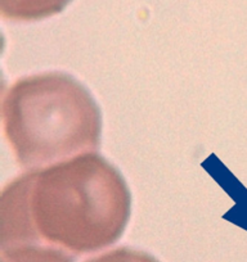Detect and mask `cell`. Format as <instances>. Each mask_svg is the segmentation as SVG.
<instances>
[{
  "mask_svg": "<svg viewBox=\"0 0 247 262\" xmlns=\"http://www.w3.org/2000/svg\"><path fill=\"white\" fill-rule=\"evenodd\" d=\"M130 205L122 176L94 152L34 168L2 191V248L40 244L74 254L99 251L122 235Z\"/></svg>",
  "mask_w": 247,
  "mask_h": 262,
  "instance_id": "6da1fadb",
  "label": "cell"
},
{
  "mask_svg": "<svg viewBox=\"0 0 247 262\" xmlns=\"http://www.w3.org/2000/svg\"><path fill=\"white\" fill-rule=\"evenodd\" d=\"M71 0H0V12L9 21H37L64 11Z\"/></svg>",
  "mask_w": 247,
  "mask_h": 262,
  "instance_id": "3957f363",
  "label": "cell"
},
{
  "mask_svg": "<svg viewBox=\"0 0 247 262\" xmlns=\"http://www.w3.org/2000/svg\"><path fill=\"white\" fill-rule=\"evenodd\" d=\"M2 262H72L60 249L40 244H21L2 248Z\"/></svg>",
  "mask_w": 247,
  "mask_h": 262,
  "instance_id": "277c9868",
  "label": "cell"
},
{
  "mask_svg": "<svg viewBox=\"0 0 247 262\" xmlns=\"http://www.w3.org/2000/svg\"><path fill=\"white\" fill-rule=\"evenodd\" d=\"M3 125L18 165L34 170L98 149L102 116L74 77L47 72L17 80L7 90Z\"/></svg>",
  "mask_w": 247,
  "mask_h": 262,
  "instance_id": "7a4b0ae2",
  "label": "cell"
},
{
  "mask_svg": "<svg viewBox=\"0 0 247 262\" xmlns=\"http://www.w3.org/2000/svg\"><path fill=\"white\" fill-rule=\"evenodd\" d=\"M85 262H158L148 253L132 248H116Z\"/></svg>",
  "mask_w": 247,
  "mask_h": 262,
  "instance_id": "5b68a950",
  "label": "cell"
}]
</instances>
